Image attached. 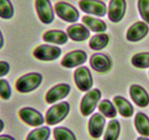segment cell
I'll return each instance as SVG.
<instances>
[{"label":"cell","instance_id":"obj_22","mask_svg":"<svg viewBox=\"0 0 149 140\" xmlns=\"http://www.w3.org/2000/svg\"><path fill=\"white\" fill-rule=\"evenodd\" d=\"M109 41H110V37L107 34H97L93 36V37L90 39L89 47L93 50H102L108 46Z\"/></svg>","mask_w":149,"mask_h":140},{"label":"cell","instance_id":"obj_11","mask_svg":"<svg viewBox=\"0 0 149 140\" xmlns=\"http://www.w3.org/2000/svg\"><path fill=\"white\" fill-rule=\"evenodd\" d=\"M87 54L85 51L81 50H75L68 52L61 60L62 66L68 69L81 66L87 61Z\"/></svg>","mask_w":149,"mask_h":140},{"label":"cell","instance_id":"obj_30","mask_svg":"<svg viewBox=\"0 0 149 140\" xmlns=\"http://www.w3.org/2000/svg\"><path fill=\"white\" fill-rule=\"evenodd\" d=\"M138 8L143 20L149 25V0H138Z\"/></svg>","mask_w":149,"mask_h":140},{"label":"cell","instance_id":"obj_8","mask_svg":"<svg viewBox=\"0 0 149 140\" xmlns=\"http://www.w3.org/2000/svg\"><path fill=\"white\" fill-rule=\"evenodd\" d=\"M79 7L83 13L90 15L104 17L108 13L106 3L101 0H80Z\"/></svg>","mask_w":149,"mask_h":140},{"label":"cell","instance_id":"obj_25","mask_svg":"<svg viewBox=\"0 0 149 140\" xmlns=\"http://www.w3.org/2000/svg\"><path fill=\"white\" fill-rule=\"evenodd\" d=\"M51 130L48 126L37 127L32 130L26 136V140H49Z\"/></svg>","mask_w":149,"mask_h":140},{"label":"cell","instance_id":"obj_4","mask_svg":"<svg viewBox=\"0 0 149 140\" xmlns=\"http://www.w3.org/2000/svg\"><path fill=\"white\" fill-rule=\"evenodd\" d=\"M55 13L59 18L68 23H76L79 19V12L74 6L66 1H58L54 6Z\"/></svg>","mask_w":149,"mask_h":140},{"label":"cell","instance_id":"obj_24","mask_svg":"<svg viewBox=\"0 0 149 140\" xmlns=\"http://www.w3.org/2000/svg\"><path fill=\"white\" fill-rule=\"evenodd\" d=\"M98 109L105 118L114 119L117 115V109L112 102L109 99H103L98 104Z\"/></svg>","mask_w":149,"mask_h":140},{"label":"cell","instance_id":"obj_33","mask_svg":"<svg viewBox=\"0 0 149 140\" xmlns=\"http://www.w3.org/2000/svg\"><path fill=\"white\" fill-rule=\"evenodd\" d=\"M4 36H3L2 32H1V29H0V50L4 47Z\"/></svg>","mask_w":149,"mask_h":140},{"label":"cell","instance_id":"obj_5","mask_svg":"<svg viewBox=\"0 0 149 140\" xmlns=\"http://www.w3.org/2000/svg\"><path fill=\"white\" fill-rule=\"evenodd\" d=\"M20 119L26 125L33 128L40 127L45 123V118L37 109L30 106L23 107L18 111Z\"/></svg>","mask_w":149,"mask_h":140},{"label":"cell","instance_id":"obj_34","mask_svg":"<svg viewBox=\"0 0 149 140\" xmlns=\"http://www.w3.org/2000/svg\"><path fill=\"white\" fill-rule=\"evenodd\" d=\"M4 126H5V124H4V120L0 118V134H1L3 131H4Z\"/></svg>","mask_w":149,"mask_h":140},{"label":"cell","instance_id":"obj_32","mask_svg":"<svg viewBox=\"0 0 149 140\" xmlns=\"http://www.w3.org/2000/svg\"><path fill=\"white\" fill-rule=\"evenodd\" d=\"M0 140H15L13 136L10 134H0Z\"/></svg>","mask_w":149,"mask_h":140},{"label":"cell","instance_id":"obj_2","mask_svg":"<svg viewBox=\"0 0 149 140\" xmlns=\"http://www.w3.org/2000/svg\"><path fill=\"white\" fill-rule=\"evenodd\" d=\"M70 109L71 106L67 102H61L52 105L45 114V123L51 126L60 123L68 116Z\"/></svg>","mask_w":149,"mask_h":140},{"label":"cell","instance_id":"obj_6","mask_svg":"<svg viewBox=\"0 0 149 140\" xmlns=\"http://www.w3.org/2000/svg\"><path fill=\"white\" fill-rule=\"evenodd\" d=\"M74 80L77 88L81 92L91 90L93 85V78L90 70L84 66H81L75 70Z\"/></svg>","mask_w":149,"mask_h":140},{"label":"cell","instance_id":"obj_17","mask_svg":"<svg viewBox=\"0 0 149 140\" xmlns=\"http://www.w3.org/2000/svg\"><path fill=\"white\" fill-rule=\"evenodd\" d=\"M130 95L134 103L141 108L149 104V94L144 88L139 85H132L130 88Z\"/></svg>","mask_w":149,"mask_h":140},{"label":"cell","instance_id":"obj_9","mask_svg":"<svg viewBox=\"0 0 149 140\" xmlns=\"http://www.w3.org/2000/svg\"><path fill=\"white\" fill-rule=\"evenodd\" d=\"M35 9L40 21L49 25L55 19V10L50 0H35Z\"/></svg>","mask_w":149,"mask_h":140},{"label":"cell","instance_id":"obj_14","mask_svg":"<svg viewBox=\"0 0 149 140\" xmlns=\"http://www.w3.org/2000/svg\"><path fill=\"white\" fill-rule=\"evenodd\" d=\"M148 24L144 21H137L128 29L126 34V39L129 42H139L148 35Z\"/></svg>","mask_w":149,"mask_h":140},{"label":"cell","instance_id":"obj_29","mask_svg":"<svg viewBox=\"0 0 149 140\" xmlns=\"http://www.w3.org/2000/svg\"><path fill=\"white\" fill-rule=\"evenodd\" d=\"M12 96V88L6 79H0V98L4 101L9 100Z\"/></svg>","mask_w":149,"mask_h":140},{"label":"cell","instance_id":"obj_18","mask_svg":"<svg viewBox=\"0 0 149 140\" xmlns=\"http://www.w3.org/2000/svg\"><path fill=\"white\" fill-rule=\"evenodd\" d=\"M42 39L47 43L63 45L68 42V34L63 31L52 29V30L47 31L43 34Z\"/></svg>","mask_w":149,"mask_h":140},{"label":"cell","instance_id":"obj_3","mask_svg":"<svg viewBox=\"0 0 149 140\" xmlns=\"http://www.w3.org/2000/svg\"><path fill=\"white\" fill-rule=\"evenodd\" d=\"M101 91L97 88L91 89L87 92L80 103V112L83 116L88 117L93 113L101 99Z\"/></svg>","mask_w":149,"mask_h":140},{"label":"cell","instance_id":"obj_27","mask_svg":"<svg viewBox=\"0 0 149 140\" xmlns=\"http://www.w3.org/2000/svg\"><path fill=\"white\" fill-rule=\"evenodd\" d=\"M131 63L138 69L149 68V52H141L135 54L131 58Z\"/></svg>","mask_w":149,"mask_h":140},{"label":"cell","instance_id":"obj_31","mask_svg":"<svg viewBox=\"0 0 149 140\" xmlns=\"http://www.w3.org/2000/svg\"><path fill=\"white\" fill-rule=\"evenodd\" d=\"M10 71V65L5 61H0V79L3 78L9 74Z\"/></svg>","mask_w":149,"mask_h":140},{"label":"cell","instance_id":"obj_13","mask_svg":"<svg viewBox=\"0 0 149 140\" xmlns=\"http://www.w3.org/2000/svg\"><path fill=\"white\" fill-rule=\"evenodd\" d=\"M126 0H111L108 8V17L112 23H119L126 13Z\"/></svg>","mask_w":149,"mask_h":140},{"label":"cell","instance_id":"obj_12","mask_svg":"<svg viewBox=\"0 0 149 140\" xmlns=\"http://www.w3.org/2000/svg\"><path fill=\"white\" fill-rule=\"evenodd\" d=\"M71 86L67 83H59L51 88L45 95V101L49 104H52L65 99L71 92Z\"/></svg>","mask_w":149,"mask_h":140},{"label":"cell","instance_id":"obj_26","mask_svg":"<svg viewBox=\"0 0 149 140\" xmlns=\"http://www.w3.org/2000/svg\"><path fill=\"white\" fill-rule=\"evenodd\" d=\"M52 135L55 140H77L74 133L66 127H55L52 131Z\"/></svg>","mask_w":149,"mask_h":140},{"label":"cell","instance_id":"obj_15","mask_svg":"<svg viewBox=\"0 0 149 140\" xmlns=\"http://www.w3.org/2000/svg\"><path fill=\"white\" fill-rule=\"evenodd\" d=\"M90 65L94 71L99 73H106L112 67V61L107 55L102 52H95L90 58Z\"/></svg>","mask_w":149,"mask_h":140},{"label":"cell","instance_id":"obj_19","mask_svg":"<svg viewBox=\"0 0 149 140\" xmlns=\"http://www.w3.org/2000/svg\"><path fill=\"white\" fill-rule=\"evenodd\" d=\"M113 102L121 116L124 118H131L133 115V106L125 97L121 96H116L113 97Z\"/></svg>","mask_w":149,"mask_h":140},{"label":"cell","instance_id":"obj_7","mask_svg":"<svg viewBox=\"0 0 149 140\" xmlns=\"http://www.w3.org/2000/svg\"><path fill=\"white\" fill-rule=\"evenodd\" d=\"M62 50L58 46L48 45H40L36 47L33 51L35 58L42 61H52L60 58Z\"/></svg>","mask_w":149,"mask_h":140},{"label":"cell","instance_id":"obj_35","mask_svg":"<svg viewBox=\"0 0 149 140\" xmlns=\"http://www.w3.org/2000/svg\"><path fill=\"white\" fill-rule=\"evenodd\" d=\"M137 140H149V138L146 136H140L137 139Z\"/></svg>","mask_w":149,"mask_h":140},{"label":"cell","instance_id":"obj_16","mask_svg":"<svg viewBox=\"0 0 149 140\" xmlns=\"http://www.w3.org/2000/svg\"><path fill=\"white\" fill-rule=\"evenodd\" d=\"M66 34L69 39L74 42H84L90 36V31L82 23H74L68 26Z\"/></svg>","mask_w":149,"mask_h":140},{"label":"cell","instance_id":"obj_10","mask_svg":"<svg viewBox=\"0 0 149 140\" xmlns=\"http://www.w3.org/2000/svg\"><path fill=\"white\" fill-rule=\"evenodd\" d=\"M106 120L100 112H96L90 117L88 121V132L90 136L95 139H100L104 132Z\"/></svg>","mask_w":149,"mask_h":140},{"label":"cell","instance_id":"obj_1","mask_svg":"<svg viewBox=\"0 0 149 140\" xmlns=\"http://www.w3.org/2000/svg\"><path fill=\"white\" fill-rule=\"evenodd\" d=\"M43 77L39 72H29L20 76L15 82V88L20 93L33 91L41 85Z\"/></svg>","mask_w":149,"mask_h":140},{"label":"cell","instance_id":"obj_23","mask_svg":"<svg viewBox=\"0 0 149 140\" xmlns=\"http://www.w3.org/2000/svg\"><path fill=\"white\" fill-rule=\"evenodd\" d=\"M121 133V125L118 120L112 119L108 123L103 140H118Z\"/></svg>","mask_w":149,"mask_h":140},{"label":"cell","instance_id":"obj_21","mask_svg":"<svg viewBox=\"0 0 149 140\" xmlns=\"http://www.w3.org/2000/svg\"><path fill=\"white\" fill-rule=\"evenodd\" d=\"M134 124L135 129L141 136H149V118L145 113L138 112L135 117Z\"/></svg>","mask_w":149,"mask_h":140},{"label":"cell","instance_id":"obj_28","mask_svg":"<svg viewBox=\"0 0 149 140\" xmlns=\"http://www.w3.org/2000/svg\"><path fill=\"white\" fill-rule=\"evenodd\" d=\"M15 14V8L10 0H0V18L10 20Z\"/></svg>","mask_w":149,"mask_h":140},{"label":"cell","instance_id":"obj_20","mask_svg":"<svg viewBox=\"0 0 149 140\" xmlns=\"http://www.w3.org/2000/svg\"><path fill=\"white\" fill-rule=\"evenodd\" d=\"M83 24L85 25L89 30L95 33H104L107 30V24L104 20L90 15H84L81 19Z\"/></svg>","mask_w":149,"mask_h":140}]
</instances>
